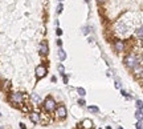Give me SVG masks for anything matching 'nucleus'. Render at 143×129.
Masks as SVG:
<instances>
[{
  "label": "nucleus",
  "mask_w": 143,
  "mask_h": 129,
  "mask_svg": "<svg viewBox=\"0 0 143 129\" xmlns=\"http://www.w3.org/2000/svg\"><path fill=\"white\" fill-rule=\"evenodd\" d=\"M125 64L129 67V68H131V69H134L138 64H139V61H138V57L135 56V55H129V56H126V59H125Z\"/></svg>",
  "instance_id": "nucleus-1"
},
{
  "label": "nucleus",
  "mask_w": 143,
  "mask_h": 129,
  "mask_svg": "<svg viewBox=\"0 0 143 129\" xmlns=\"http://www.w3.org/2000/svg\"><path fill=\"white\" fill-rule=\"evenodd\" d=\"M44 108H45L48 112H53L56 109V101H54L52 97H48L45 101H44Z\"/></svg>",
  "instance_id": "nucleus-2"
},
{
  "label": "nucleus",
  "mask_w": 143,
  "mask_h": 129,
  "mask_svg": "<svg viewBox=\"0 0 143 129\" xmlns=\"http://www.w3.org/2000/svg\"><path fill=\"white\" fill-rule=\"evenodd\" d=\"M45 75H47V68L44 67V65H39V67L36 68V76H37L39 79H42Z\"/></svg>",
  "instance_id": "nucleus-3"
},
{
  "label": "nucleus",
  "mask_w": 143,
  "mask_h": 129,
  "mask_svg": "<svg viewBox=\"0 0 143 129\" xmlns=\"http://www.w3.org/2000/svg\"><path fill=\"white\" fill-rule=\"evenodd\" d=\"M11 101L15 102V104H20L23 101V95H21V93H12V95H11Z\"/></svg>",
  "instance_id": "nucleus-4"
},
{
  "label": "nucleus",
  "mask_w": 143,
  "mask_h": 129,
  "mask_svg": "<svg viewBox=\"0 0 143 129\" xmlns=\"http://www.w3.org/2000/svg\"><path fill=\"white\" fill-rule=\"evenodd\" d=\"M48 52H49V48H48V43L44 40L41 44H40V53L42 55V56H47L48 55Z\"/></svg>",
  "instance_id": "nucleus-5"
},
{
  "label": "nucleus",
  "mask_w": 143,
  "mask_h": 129,
  "mask_svg": "<svg viewBox=\"0 0 143 129\" xmlns=\"http://www.w3.org/2000/svg\"><path fill=\"white\" fill-rule=\"evenodd\" d=\"M114 49H115L117 52H123V49H125V44H123V41L117 40V41L114 43Z\"/></svg>",
  "instance_id": "nucleus-6"
},
{
  "label": "nucleus",
  "mask_w": 143,
  "mask_h": 129,
  "mask_svg": "<svg viewBox=\"0 0 143 129\" xmlns=\"http://www.w3.org/2000/svg\"><path fill=\"white\" fill-rule=\"evenodd\" d=\"M57 116L62 117V119H64V117H66V109H65V107H62V105H61V107L57 108Z\"/></svg>",
  "instance_id": "nucleus-7"
},
{
  "label": "nucleus",
  "mask_w": 143,
  "mask_h": 129,
  "mask_svg": "<svg viewBox=\"0 0 143 129\" xmlns=\"http://www.w3.org/2000/svg\"><path fill=\"white\" fill-rule=\"evenodd\" d=\"M82 125H84L86 129H90V128L93 126V121H92V120H89V119H85V120L82 121Z\"/></svg>",
  "instance_id": "nucleus-8"
},
{
  "label": "nucleus",
  "mask_w": 143,
  "mask_h": 129,
  "mask_svg": "<svg viewBox=\"0 0 143 129\" xmlns=\"http://www.w3.org/2000/svg\"><path fill=\"white\" fill-rule=\"evenodd\" d=\"M31 120L33 122H40V114L39 113H31Z\"/></svg>",
  "instance_id": "nucleus-9"
},
{
  "label": "nucleus",
  "mask_w": 143,
  "mask_h": 129,
  "mask_svg": "<svg viewBox=\"0 0 143 129\" xmlns=\"http://www.w3.org/2000/svg\"><path fill=\"white\" fill-rule=\"evenodd\" d=\"M58 59H60L61 61H64L65 59H66V53H65V51H64L62 48H61V49L58 51Z\"/></svg>",
  "instance_id": "nucleus-10"
},
{
  "label": "nucleus",
  "mask_w": 143,
  "mask_h": 129,
  "mask_svg": "<svg viewBox=\"0 0 143 129\" xmlns=\"http://www.w3.org/2000/svg\"><path fill=\"white\" fill-rule=\"evenodd\" d=\"M135 117H137V120H138V121L143 120V112H142V109H138V111L135 112Z\"/></svg>",
  "instance_id": "nucleus-11"
},
{
  "label": "nucleus",
  "mask_w": 143,
  "mask_h": 129,
  "mask_svg": "<svg viewBox=\"0 0 143 129\" xmlns=\"http://www.w3.org/2000/svg\"><path fill=\"white\" fill-rule=\"evenodd\" d=\"M137 36L140 37V39H143V27H140L139 29H137Z\"/></svg>",
  "instance_id": "nucleus-12"
},
{
  "label": "nucleus",
  "mask_w": 143,
  "mask_h": 129,
  "mask_svg": "<svg viewBox=\"0 0 143 129\" xmlns=\"http://www.w3.org/2000/svg\"><path fill=\"white\" fill-rule=\"evenodd\" d=\"M135 104H137V108H138V109H142V108H143V101L137 100V102H135Z\"/></svg>",
  "instance_id": "nucleus-13"
},
{
  "label": "nucleus",
  "mask_w": 143,
  "mask_h": 129,
  "mask_svg": "<svg viewBox=\"0 0 143 129\" xmlns=\"http://www.w3.org/2000/svg\"><path fill=\"white\" fill-rule=\"evenodd\" d=\"M77 92H78L81 96H85V95H86V91H85L84 88H78V89H77Z\"/></svg>",
  "instance_id": "nucleus-14"
},
{
  "label": "nucleus",
  "mask_w": 143,
  "mask_h": 129,
  "mask_svg": "<svg viewBox=\"0 0 143 129\" xmlns=\"http://www.w3.org/2000/svg\"><path fill=\"white\" fill-rule=\"evenodd\" d=\"M89 32H90V27H84V28H82V33H84V35H87Z\"/></svg>",
  "instance_id": "nucleus-15"
},
{
  "label": "nucleus",
  "mask_w": 143,
  "mask_h": 129,
  "mask_svg": "<svg viewBox=\"0 0 143 129\" xmlns=\"http://www.w3.org/2000/svg\"><path fill=\"white\" fill-rule=\"evenodd\" d=\"M62 9H64L62 4H58V7H57V11H56V12H57V14H61V12H62Z\"/></svg>",
  "instance_id": "nucleus-16"
},
{
  "label": "nucleus",
  "mask_w": 143,
  "mask_h": 129,
  "mask_svg": "<svg viewBox=\"0 0 143 129\" xmlns=\"http://www.w3.org/2000/svg\"><path fill=\"white\" fill-rule=\"evenodd\" d=\"M58 71L61 72V75H64V71H65V68H64V65H62V64H60V65H58Z\"/></svg>",
  "instance_id": "nucleus-17"
},
{
  "label": "nucleus",
  "mask_w": 143,
  "mask_h": 129,
  "mask_svg": "<svg viewBox=\"0 0 143 129\" xmlns=\"http://www.w3.org/2000/svg\"><path fill=\"white\" fill-rule=\"evenodd\" d=\"M32 97H33V100H35L36 102H39V101H40V97L36 95V93H33V95H32Z\"/></svg>",
  "instance_id": "nucleus-18"
},
{
  "label": "nucleus",
  "mask_w": 143,
  "mask_h": 129,
  "mask_svg": "<svg viewBox=\"0 0 143 129\" xmlns=\"http://www.w3.org/2000/svg\"><path fill=\"white\" fill-rule=\"evenodd\" d=\"M137 129H143V122H142V120L137 124Z\"/></svg>",
  "instance_id": "nucleus-19"
},
{
  "label": "nucleus",
  "mask_w": 143,
  "mask_h": 129,
  "mask_svg": "<svg viewBox=\"0 0 143 129\" xmlns=\"http://www.w3.org/2000/svg\"><path fill=\"white\" fill-rule=\"evenodd\" d=\"M89 111L90 112H98V108L97 107H89Z\"/></svg>",
  "instance_id": "nucleus-20"
},
{
  "label": "nucleus",
  "mask_w": 143,
  "mask_h": 129,
  "mask_svg": "<svg viewBox=\"0 0 143 129\" xmlns=\"http://www.w3.org/2000/svg\"><path fill=\"white\" fill-rule=\"evenodd\" d=\"M56 33L58 35V36H61V35H62V29H61V28H57V29H56Z\"/></svg>",
  "instance_id": "nucleus-21"
},
{
  "label": "nucleus",
  "mask_w": 143,
  "mask_h": 129,
  "mask_svg": "<svg viewBox=\"0 0 143 129\" xmlns=\"http://www.w3.org/2000/svg\"><path fill=\"white\" fill-rule=\"evenodd\" d=\"M78 104H80V105H85V100H82V99L78 100Z\"/></svg>",
  "instance_id": "nucleus-22"
},
{
  "label": "nucleus",
  "mask_w": 143,
  "mask_h": 129,
  "mask_svg": "<svg viewBox=\"0 0 143 129\" xmlns=\"http://www.w3.org/2000/svg\"><path fill=\"white\" fill-rule=\"evenodd\" d=\"M57 45H58V47H62V41H61L60 39L57 40Z\"/></svg>",
  "instance_id": "nucleus-23"
},
{
  "label": "nucleus",
  "mask_w": 143,
  "mask_h": 129,
  "mask_svg": "<svg viewBox=\"0 0 143 129\" xmlns=\"http://www.w3.org/2000/svg\"><path fill=\"white\" fill-rule=\"evenodd\" d=\"M64 83L68 84V76H64Z\"/></svg>",
  "instance_id": "nucleus-24"
},
{
  "label": "nucleus",
  "mask_w": 143,
  "mask_h": 129,
  "mask_svg": "<svg viewBox=\"0 0 143 129\" xmlns=\"http://www.w3.org/2000/svg\"><path fill=\"white\" fill-rule=\"evenodd\" d=\"M98 2H106V0H98Z\"/></svg>",
  "instance_id": "nucleus-25"
},
{
  "label": "nucleus",
  "mask_w": 143,
  "mask_h": 129,
  "mask_svg": "<svg viewBox=\"0 0 143 129\" xmlns=\"http://www.w3.org/2000/svg\"><path fill=\"white\" fill-rule=\"evenodd\" d=\"M106 129H111V128H110V126H106Z\"/></svg>",
  "instance_id": "nucleus-26"
},
{
  "label": "nucleus",
  "mask_w": 143,
  "mask_h": 129,
  "mask_svg": "<svg viewBox=\"0 0 143 129\" xmlns=\"http://www.w3.org/2000/svg\"><path fill=\"white\" fill-rule=\"evenodd\" d=\"M118 129H123V128H121V126H119V128H118Z\"/></svg>",
  "instance_id": "nucleus-27"
},
{
  "label": "nucleus",
  "mask_w": 143,
  "mask_h": 129,
  "mask_svg": "<svg viewBox=\"0 0 143 129\" xmlns=\"http://www.w3.org/2000/svg\"><path fill=\"white\" fill-rule=\"evenodd\" d=\"M58 2H64V0H58Z\"/></svg>",
  "instance_id": "nucleus-28"
},
{
  "label": "nucleus",
  "mask_w": 143,
  "mask_h": 129,
  "mask_svg": "<svg viewBox=\"0 0 143 129\" xmlns=\"http://www.w3.org/2000/svg\"><path fill=\"white\" fill-rule=\"evenodd\" d=\"M0 129H4V128H2V126H0Z\"/></svg>",
  "instance_id": "nucleus-29"
},
{
  "label": "nucleus",
  "mask_w": 143,
  "mask_h": 129,
  "mask_svg": "<svg viewBox=\"0 0 143 129\" xmlns=\"http://www.w3.org/2000/svg\"><path fill=\"white\" fill-rule=\"evenodd\" d=\"M0 116H2V114H0Z\"/></svg>",
  "instance_id": "nucleus-30"
}]
</instances>
